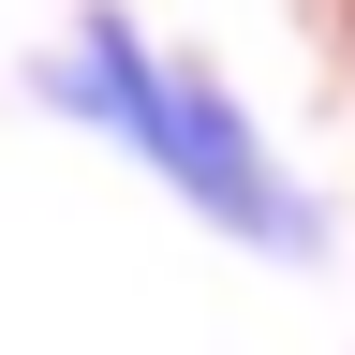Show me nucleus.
<instances>
[{
	"mask_svg": "<svg viewBox=\"0 0 355 355\" xmlns=\"http://www.w3.org/2000/svg\"><path fill=\"white\" fill-rule=\"evenodd\" d=\"M148 60H163V44L133 30L119 0H74V30H60V44L30 60V104H44V119H74V133H104V148H119V133H133V104H148Z\"/></svg>",
	"mask_w": 355,
	"mask_h": 355,
	"instance_id": "2",
	"label": "nucleus"
},
{
	"mask_svg": "<svg viewBox=\"0 0 355 355\" xmlns=\"http://www.w3.org/2000/svg\"><path fill=\"white\" fill-rule=\"evenodd\" d=\"M119 148L148 163L163 193L207 222V237H237V252H266V266H326V252H340L326 193H311L282 148H266V119L237 104V74L193 60V44H163V60H148V104H133Z\"/></svg>",
	"mask_w": 355,
	"mask_h": 355,
	"instance_id": "1",
	"label": "nucleus"
},
{
	"mask_svg": "<svg viewBox=\"0 0 355 355\" xmlns=\"http://www.w3.org/2000/svg\"><path fill=\"white\" fill-rule=\"evenodd\" d=\"M326 44H340V60H355V0H326Z\"/></svg>",
	"mask_w": 355,
	"mask_h": 355,
	"instance_id": "3",
	"label": "nucleus"
}]
</instances>
